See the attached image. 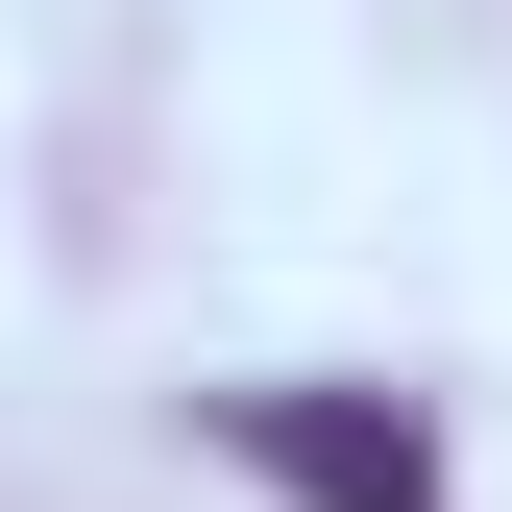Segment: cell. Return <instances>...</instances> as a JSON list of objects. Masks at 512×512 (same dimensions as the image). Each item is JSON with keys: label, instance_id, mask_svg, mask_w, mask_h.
Listing matches in <instances>:
<instances>
[{"label": "cell", "instance_id": "6da1fadb", "mask_svg": "<svg viewBox=\"0 0 512 512\" xmlns=\"http://www.w3.org/2000/svg\"><path fill=\"white\" fill-rule=\"evenodd\" d=\"M220 439H244L293 512H439V439H415L391 391H220Z\"/></svg>", "mask_w": 512, "mask_h": 512}]
</instances>
